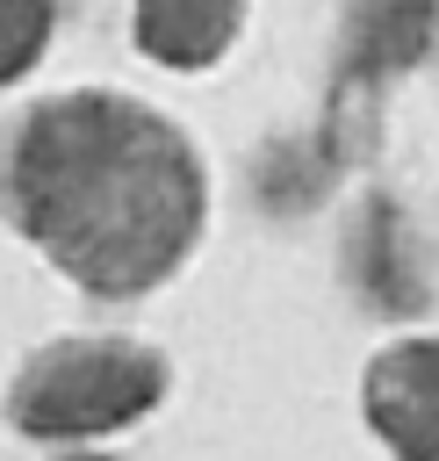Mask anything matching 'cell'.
<instances>
[{"label": "cell", "instance_id": "7a4b0ae2", "mask_svg": "<svg viewBox=\"0 0 439 461\" xmlns=\"http://www.w3.org/2000/svg\"><path fill=\"white\" fill-rule=\"evenodd\" d=\"M374 425L403 454L439 461V346H403L396 360H381V375H374Z\"/></svg>", "mask_w": 439, "mask_h": 461}, {"label": "cell", "instance_id": "6da1fadb", "mask_svg": "<svg viewBox=\"0 0 439 461\" xmlns=\"http://www.w3.org/2000/svg\"><path fill=\"white\" fill-rule=\"evenodd\" d=\"M158 389V375L130 353H79V360H58L50 375L29 382L22 396V418L36 432H94V425H115L130 411H144Z\"/></svg>", "mask_w": 439, "mask_h": 461}, {"label": "cell", "instance_id": "277c9868", "mask_svg": "<svg viewBox=\"0 0 439 461\" xmlns=\"http://www.w3.org/2000/svg\"><path fill=\"white\" fill-rule=\"evenodd\" d=\"M36 43H43V14L36 7H0V72L29 65Z\"/></svg>", "mask_w": 439, "mask_h": 461}, {"label": "cell", "instance_id": "3957f363", "mask_svg": "<svg viewBox=\"0 0 439 461\" xmlns=\"http://www.w3.org/2000/svg\"><path fill=\"white\" fill-rule=\"evenodd\" d=\"M137 36H144L158 58L194 65V58H209V50L230 36V14H223V7H144V14H137Z\"/></svg>", "mask_w": 439, "mask_h": 461}]
</instances>
